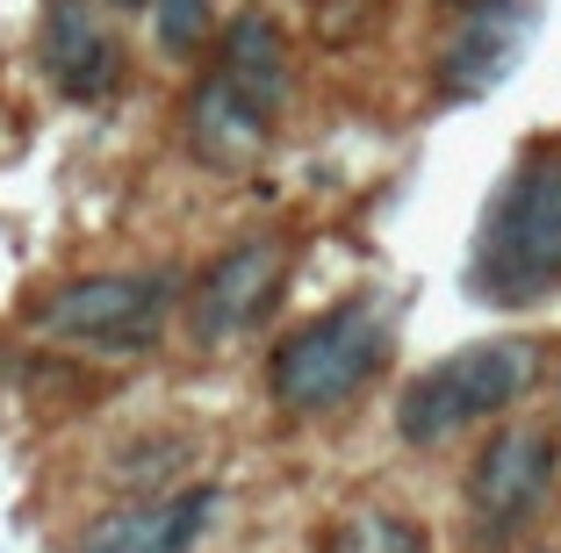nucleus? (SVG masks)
<instances>
[{
	"instance_id": "1",
	"label": "nucleus",
	"mask_w": 561,
	"mask_h": 553,
	"mask_svg": "<svg viewBox=\"0 0 561 553\" xmlns=\"http://www.w3.org/2000/svg\"><path fill=\"white\" fill-rule=\"evenodd\" d=\"M461 280L490 310H533L561 295V145H526L490 187Z\"/></svg>"
},
{
	"instance_id": "2",
	"label": "nucleus",
	"mask_w": 561,
	"mask_h": 553,
	"mask_svg": "<svg viewBox=\"0 0 561 553\" xmlns=\"http://www.w3.org/2000/svg\"><path fill=\"white\" fill-rule=\"evenodd\" d=\"M389 353H397V302L375 295V288L346 295V302H331L324 316L296 324L274 345L266 395H274L280 417H296V424L339 417L346 403L367 395V381L389 367Z\"/></svg>"
},
{
	"instance_id": "3",
	"label": "nucleus",
	"mask_w": 561,
	"mask_h": 553,
	"mask_svg": "<svg viewBox=\"0 0 561 553\" xmlns=\"http://www.w3.org/2000/svg\"><path fill=\"white\" fill-rule=\"evenodd\" d=\"M540 381V345L533 338H476L454 345L446 359H432L425 375L403 381L397 395V439L432 453V446L461 439L476 424H496L504 410H518V395Z\"/></svg>"
},
{
	"instance_id": "4",
	"label": "nucleus",
	"mask_w": 561,
	"mask_h": 553,
	"mask_svg": "<svg viewBox=\"0 0 561 553\" xmlns=\"http://www.w3.org/2000/svg\"><path fill=\"white\" fill-rule=\"evenodd\" d=\"M173 310H181V274L145 266V274H87V280L50 288L30 310V324L58 345H80V353L137 359V353L159 345Z\"/></svg>"
},
{
	"instance_id": "5",
	"label": "nucleus",
	"mask_w": 561,
	"mask_h": 553,
	"mask_svg": "<svg viewBox=\"0 0 561 553\" xmlns=\"http://www.w3.org/2000/svg\"><path fill=\"white\" fill-rule=\"evenodd\" d=\"M554 474H561V439L547 424H490V439L476 446V460L461 474L468 546L504 553L554 496Z\"/></svg>"
},
{
	"instance_id": "6",
	"label": "nucleus",
	"mask_w": 561,
	"mask_h": 553,
	"mask_svg": "<svg viewBox=\"0 0 561 553\" xmlns=\"http://www.w3.org/2000/svg\"><path fill=\"white\" fill-rule=\"evenodd\" d=\"M280 288H288V244L280 238H238L231 252H216V260L202 266V280L187 288V302H181L195 345L245 338L280 302Z\"/></svg>"
},
{
	"instance_id": "7",
	"label": "nucleus",
	"mask_w": 561,
	"mask_h": 553,
	"mask_svg": "<svg viewBox=\"0 0 561 553\" xmlns=\"http://www.w3.org/2000/svg\"><path fill=\"white\" fill-rule=\"evenodd\" d=\"M36 66L66 101H108L123 87V44L94 0H44Z\"/></svg>"
},
{
	"instance_id": "8",
	"label": "nucleus",
	"mask_w": 561,
	"mask_h": 553,
	"mask_svg": "<svg viewBox=\"0 0 561 553\" xmlns=\"http://www.w3.org/2000/svg\"><path fill=\"white\" fill-rule=\"evenodd\" d=\"M533 44V0H476V8H461L454 15V36H446L439 50V94L446 101H476L490 94L504 72L526 58Z\"/></svg>"
},
{
	"instance_id": "9",
	"label": "nucleus",
	"mask_w": 561,
	"mask_h": 553,
	"mask_svg": "<svg viewBox=\"0 0 561 553\" xmlns=\"http://www.w3.org/2000/svg\"><path fill=\"white\" fill-rule=\"evenodd\" d=\"M216 504H224V496H216L209 482L173 488V496H137V504L101 510L72 553H195L216 525Z\"/></svg>"
},
{
	"instance_id": "10",
	"label": "nucleus",
	"mask_w": 561,
	"mask_h": 553,
	"mask_svg": "<svg viewBox=\"0 0 561 553\" xmlns=\"http://www.w3.org/2000/svg\"><path fill=\"white\" fill-rule=\"evenodd\" d=\"M181 137L209 173H252V165L266 159V145H274V123H266L245 94H231L216 72H202V80L187 87Z\"/></svg>"
},
{
	"instance_id": "11",
	"label": "nucleus",
	"mask_w": 561,
	"mask_h": 553,
	"mask_svg": "<svg viewBox=\"0 0 561 553\" xmlns=\"http://www.w3.org/2000/svg\"><path fill=\"white\" fill-rule=\"evenodd\" d=\"M209 72L231 87V94H245L252 108L266 115V123H280V108H288V87H296V66H288V36H280V22L266 15V8H238V15L224 22Z\"/></svg>"
},
{
	"instance_id": "12",
	"label": "nucleus",
	"mask_w": 561,
	"mask_h": 553,
	"mask_svg": "<svg viewBox=\"0 0 561 553\" xmlns=\"http://www.w3.org/2000/svg\"><path fill=\"white\" fill-rule=\"evenodd\" d=\"M317 553H432V539L403 510H353V518H339L324 532Z\"/></svg>"
},
{
	"instance_id": "13",
	"label": "nucleus",
	"mask_w": 561,
	"mask_h": 553,
	"mask_svg": "<svg viewBox=\"0 0 561 553\" xmlns=\"http://www.w3.org/2000/svg\"><path fill=\"white\" fill-rule=\"evenodd\" d=\"M151 30L165 58H195L216 30V0H151Z\"/></svg>"
},
{
	"instance_id": "14",
	"label": "nucleus",
	"mask_w": 561,
	"mask_h": 553,
	"mask_svg": "<svg viewBox=\"0 0 561 553\" xmlns=\"http://www.w3.org/2000/svg\"><path fill=\"white\" fill-rule=\"evenodd\" d=\"M116 8H151V0H116Z\"/></svg>"
}]
</instances>
